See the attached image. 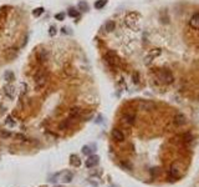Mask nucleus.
Instances as JSON below:
<instances>
[{"instance_id": "obj_2", "label": "nucleus", "mask_w": 199, "mask_h": 187, "mask_svg": "<svg viewBox=\"0 0 199 187\" xmlns=\"http://www.w3.org/2000/svg\"><path fill=\"white\" fill-rule=\"evenodd\" d=\"M34 79H35V89L36 90L42 89L45 86V84H46V71L39 70L37 74L34 76Z\"/></svg>"}, {"instance_id": "obj_21", "label": "nucleus", "mask_w": 199, "mask_h": 187, "mask_svg": "<svg viewBox=\"0 0 199 187\" xmlns=\"http://www.w3.org/2000/svg\"><path fill=\"white\" fill-rule=\"evenodd\" d=\"M71 163H72L74 166H77V167H78V166L81 165V161H80V159H78L77 156L72 155V156H71Z\"/></svg>"}, {"instance_id": "obj_3", "label": "nucleus", "mask_w": 199, "mask_h": 187, "mask_svg": "<svg viewBox=\"0 0 199 187\" xmlns=\"http://www.w3.org/2000/svg\"><path fill=\"white\" fill-rule=\"evenodd\" d=\"M105 60L111 67H117L119 65V59L115 51H107L105 54Z\"/></svg>"}, {"instance_id": "obj_14", "label": "nucleus", "mask_w": 199, "mask_h": 187, "mask_svg": "<svg viewBox=\"0 0 199 187\" xmlns=\"http://www.w3.org/2000/svg\"><path fill=\"white\" fill-rule=\"evenodd\" d=\"M72 178H74V173H72V172H66V173L63 175V177L61 178V181L63 183H70L71 181H72Z\"/></svg>"}, {"instance_id": "obj_22", "label": "nucleus", "mask_w": 199, "mask_h": 187, "mask_svg": "<svg viewBox=\"0 0 199 187\" xmlns=\"http://www.w3.org/2000/svg\"><path fill=\"white\" fill-rule=\"evenodd\" d=\"M67 14H69V16H71V18H80V13L75 9H70Z\"/></svg>"}, {"instance_id": "obj_8", "label": "nucleus", "mask_w": 199, "mask_h": 187, "mask_svg": "<svg viewBox=\"0 0 199 187\" xmlns=\"http://www.w3.org/2000/svg\"><path fill=\"white\" fill-rule=\"evenodd\" d=\"M112 138L117 142H122L125 141V135L119 129H113L112 130Z\"/></svg>"}, {"instance_id": "obj_24", "label": "nucleus", "mask_w": 199, "mask_h": 187, "mask_svg": "<svg viewBox=\"0 0 199 187\" xmlns=\"http://www.w3.org/2000/svg\"><path fill=\"white\" fill-rule=\"evenodd\" d=\"M42 13H44V7H36V9H34L32 15L34 16H40Z\"/></svg>"}, {"instance_id": "obj_16", "label": "nucleus", "mask_w": 199, "mask_h": 187, "mask_svg": "<svg viewBox=\"0 0 199 187\" xmlns=\"http://www.w3.org/2000/svg\"><path fill=\"white\" fill-rule=\"evenodd\" d=\"M93 148H95L93 146H84V147H82V153H84V155H87V156H91L92 152L95 151Z\"/></svg>"}, {"instance_id": "obj_9", "label": "nucleus", "mask_w": 199, "mask_h": 187, "mask_svg": "<svg viewBox=\"0 0 199 187\" xmlns=\"http://www.w3.org/2000/svg\"><path fill=\"white\" fill-rule=\"evenodd\" d=\"M173 121H174V123L177 126H184L186 123H187V117L183 114H178V115L174 116Z\"/></svg>"}, {"instance_id": "obj_26", "label": "nucleus", "mask_w": 199, "mask_h": 187, "mask_svg": "<svg viewBox=\"0 0 199 187\" xmlns=\"http://www.w3.org/2000/svg\"><path fill=\"white\" fill-rule=\"evenodd\" d=\"M132 79H133L134 84H138V82H140V74H138V72H133Z\"/></svg>"}, {"instance_id": "obj_10", "label": "nucleus", "mask_w": 199, "mask_h": 187, "mask_svg": "<svg viewBox=\"0 0 199 187\" xmlns=\"http://www.w3.org/2000/svg\"><path fill=\"white\" fill-rule=\"evenodd\" d=\"M4 90H5V95H6L7 97H9L10 100H13L14 97H15V87H14V86L11 85V84L6 85V86H5V89H4Z\"/></svg>"}, {"instance_id": "obj_25", "label": "nucleus", "mask_w": 199, "mask_h": 187, "mask_svg": "<svg viewBox=\"0 0 199 187\" xmlns=\"http://www.w3.org/2000/svg\"><path fill=\"white\" fill-rule=\"evenodd\" d=\"M56 33H57V29H56L55 26H50V29H49V35H50V36H55Z\"/></svg>"}, {"instance_id": "obj_12", "label": "nucleus", "mask_w": 199, "mask_h": 187, "mask_svg": "<svg viewBox=\"0 0 199 187\" xmlns=\"http://www.w3.org/2000/svg\"><path fill=\"white\" fill-rule=\"evenodd\" d=\"M80 114H81V108L80 107H72L69 112V119L74 120V119H76L77 116H80Z\"/></svg>"}, {"instance_id": "obj_30", "label": "nucleus", "mask_w": 199, "mask_h": 187, "mask_svg": "<svg viewBox=\"0 0 199 187\" xmlns=\"http://www.w3.org/2000/svg\"><path fill=\"white\" fill-rule=\"evenodd\" d=\"M1 136H3V137L6 136V137H7V136H10V132H1Z\"/></svg>"}, {"instance_id": "obj_5", "label": "nucleus", "mask_w": 199, "mask_h": 187, "mask_svg": "<svg viewBox=\"0 0 199 187\" xmlns=\"http://www.w3.org/2000/svg\"><path fill=\"white\" fill-rule=\"evenodd\" d=\"M100 162V157L98 156H95V155H91L86 160V167L87 168H92V167H96Z\"/></svg>"}, {"instance_id": "obj_28", "label": "nucleus", "mask_w": 199, "mask_h": 187, "mask_svg": "<svg viewBox=\"0 0 199 187\" xmlns=\"http://www.w3.org/2000/svg\"><path fill=\"white\" fill-rule=\"evenodd\" d=\"M186 142H192L193 141V136L190 133H187L186 135V140H184Z\"/></svg>"}, {"instance_id": "obj_29", "label": "nucleus", "mask_w": 199, "mask_h": 187, "mask_svg": "<svg viewBox=\"0 0 199 187\" xmlns=\"http://www.w3.org/2000/svg\"><path fill=\"white\" fill-rule=\"evenodd\" d=\"M11 120H13V119H11V116H7L6 123H9V125H10V126H14V125H15V122H14V121H11Z\"/></svg>"}, {"instance_id": "obj_1", "label": "nucleus", "mask_w": 199, "mask_h": 187, "mask_svg": "<svg viewBox=\"0 0 199 187\" xmlns=\"http://www.w3.org/2000/svg\"><path fill=\"white\" fill-rule=\"evenodd\" d=\"M154 74H156L157 80H158L159 82H162V84L169 85L174 81V76L169 70H157Z\"/></svg>"}, {"instance_id": "obj_19", "label": "nucleus", "mask_w": 199, "mask_h": 187, "mask_svg": "<svg viewBox=\"0 0 199 187\" xmlns=\"http://www.w3.org/2000/svg\"><path fill=\"white\" fill-rule=\"evenodd\" d=\"M39 60H40L41 62L47 61V52H46V50H41L39 52Z\"/></svg>"}, {"instance_id": "obj_23", "label": "nucleus", "mask_w": 199, "mask_h": 187, "mask_svg": "<svg viewBox=\"0 0 199 187\" xmlns=\"http://www.w3.org/2000/svg\"><path fill=\"white\" fill-rule=\"evenodd\" d=\"M15 79V76H14V74L11 72V71H6L5 72V80L6 81H9V82H11Z\"/></svg>"}, {"instance_id": "obj_13", "label": "nucleus", "mask_w": 199, "mask_h": 187, "mask_svg": "<svg viewBox=\"0 0 199 187\" xmlns=\"http://www.w3.org/2000/svg\"><path fill=\"white\" fill-rule=\"evenodd\" d=\"M116 28V24H115V21H107L106 24H105V31H107V33H111V31H113Z\"/></svg>"}, {"instance_id": "obj_31", "label": "nucleus", "mask_w": 199, "mask_h": 187, "mask_svg": "<svg viewBox=\"0 0 199 187\" xmlns=\"http://www.w3.org/2000/svg\"><path fill=\"white\" fill-rule=\"evenodd\" d=\"M198 99H199V95H198Z\"/></svg>"}, {"instance_id": "obj_15", "label": "nucleus", "mask_w": 199, "mask_h": 187, "mask_svg": "<svg viewBox=\"0 0 199 187\" xmlns=\"http://www.w3.org/2000/svg\"><path fill=\"white\" fill-rule=\"evenodd\" d=\"M158 55H161V49H153V50L149 52V55H148V58H147V60L149 62L152 61V59L153 58H156V56H158Z\"/></svg>"}, {"instance_id": "obj_6", "label": "nucleus", "mask_w": 199, "mask_h": 187, "mask_svg": "<svg viewBox=\"0 0 199 187\" xmlns=\"http://www.w3.org/2000/svg\"><path fill=\"white\" fill-rule=\"evenodd\" d=\"M122 120L126 125L132 126L134 123V121H136V114H134V112H127V114L122 117Z\"/></svg>"}, {"instance_id": "obj_11", "label": "nucleus", "mask_w": 199, "mask_h": 187, "mask_svg": "<svg viewBox=\"0 0 199 187\" xmlns=\"http://www.w3.org/2000/svg\"><path fill=\"white\" fill-rule=\"evenodd\" d=\"M189 25L192 26L193 29H197V30H199V13L194 14L193 16L190 18V20H189Z\"/></svg>"}, {"instance_id": "obj_17", "label": "nucleus", "mask_w": 199, "mask_h": 187, "mask_svg": "<svg viewBox=\"0 0 199 187\" xmlns=\"http://www.w3.org/2000/svg\"><path fill=\"white\" fill-rule=\"evenodd\" d=\"M71 122H72V120H71V119L62 121L61 123H60V130H66V129H69V127L71 126Z\"/></svg>"}, {"instance_id": "obj_20", "label": "nucleus", "mask_w": 199, "mask_h": 187, "mask_svg": "<svg viewBox=\"0 0 199 187\" xmlns=\"http://www.w3.org/2000/svg\"><path fill=\"white\" fill-rule=\"evenodd\" d=\"M106 4H107V0H97V1L95 3V7L97 10H100V9H102Z\"/></svg>"}, {"instance_id": "obj_4", "label": "nucleus", "mask_w": 199, "mask_h": 187, "mask_svg": "<svg viewBox=\"0 0 199 187\" xmlns=\"http://www.w3.org/2000/svg\"><path fill=\"white\" fill-rule=\"evenodd\" d=\"M138 106H140L141 110H144V111H149V110H154L156 105L152 102V101H147V100H142L140 101V104H138Z\"/></svg>"}, {"instance_id": "obj_7", "label": "nucleus", "mask_w": 199, "mask_h": 187, "mask_svg": "<svg viewBox=\"0 0 199 187\" xmlns=\"http://www.w3.org/2000/svg\"><path fill=\"white\" fill-rule=\"evenodd\" d=\"M179 176H181V168H179L178 165H173L169 168V177L172 180H177Z\"/></svg>"}, {"instance_id": "obj_27", "label": "nucleus", "mask_w": 199, "mask_h": 187, "mask_svg": "<svg viewBox=\"0 0 199 187\" xmlns=\"http://www.w3.org/2000/svg\"><path fill=\"white\" fill-rule=\"evenodd\" d=\"M55 18H56V20L61 21V20H63V18H65V14H63V13H59V14L55 15Z\"/></svg>"}, {"instance_id": "obj_18", "label": "nucleus", "mask_w": 199, "mask_h": 187, "mask_svg": "<svg viewBox=\"0 0 199 187\" xmlns=\"http://www.w3.org/2000/svg\"><path fill=\"white\" fill-rule=\"evenodd\" d=\"M77 7H78V10L80 11H88V5H87V3L86 1H80Z\"/></svg>"}]
</instances>
